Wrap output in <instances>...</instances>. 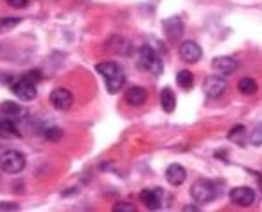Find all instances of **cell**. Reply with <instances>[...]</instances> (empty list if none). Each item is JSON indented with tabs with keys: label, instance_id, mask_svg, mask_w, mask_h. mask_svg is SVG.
Wrapping results in <instances>:
<instances>
[{
	"label": "cell",
	"instance_id": "cell-3",
	"mask_svg": "<svg viewBox=\"0 0 262 212\" xmlns=\"http://www.w3.org/2000/svg\"><path fill=\"white\" fill-rule=\"evenodd\" d=\"M190 196L194 198V201L200 205L210 203L217 198V185H215L212 180L207 178H200L192 183L190 187Z\"/></svg>",
	"mask_w": 262,
	"mask_h": 212
},
{
	"label": "cell",
	"instance_id": "cell-6",
	"mask_svg": "<svg viewBox=\"0 0 262 212\" xmlns=\"http://www.w3.org/2000/svg\"><path fill=\"white\" fill-rule=\"evenodd\" d=\"M226 87H228V84H226L225 77L219 76V74H212V76H208L207 79H205L203 92H205V95H207V97L217 99L226 92Z\"/></svg>",
	"mask_w": 262,
	"mask_h": 212
},
{
	"label": "cell",
	"instance_id": "cell-8",
	"mask_svg": "<svg viewBox=\"0 0 262 212\" xmlns=\"http://www.w3.org/2000/svg\"><path fill=\"white\" fill-rule=\"evenodd\" d=\"M178 54L185 63H198L201 59V56H203V51H201V47L196 44V41L187 40L180 45Z\"/></svg>",
	"mask_w": 262,
	"mask_h": 212
},
{
	"label": "cell",
	"instance_id": "cell-5",
	"mask_svg": "<svg viewBox=\"0 0 262 212\" xmlns=\"http://www.w3.org/2000/svg\"><path fill=\"white\" fill-rule=\"evenodd\" d=\"M11 92L20 101H33L38 95L36 83H34L29 76H24V77H20V79H16L15 83H11Z\"/></svg>",
	"mask_w": 262,
	"mask_h": 212
},
{
	"label": "cell",
	"instance_id": "cell-26",
	"mask_svg": "<svg viewBox=\"0 0 262 212\" xmlns=\"http://www.w3.org/2000/svg\"><path fill=\"white\" fill-rule=\"evenodd\" d=\"M18 205H6V203H0V210H16Z\"/></svg>",
	"mask_w": 262,
	"mask_h": 212
},
{
	"label": "cell",
	"instance_id": "cell-12",
	"mask_svg": "<svg viewBox=\"0 0 262 212\" xmlns=\"http://www.w3.org/2000/svg\"><path fill=\"white\" fill-rule=\"evenodd\" d=\"M124 97H126V102L131 106H142L144 102H146L147 99V92L146 88L142 87H129L126 90V94H124Z\"/></svg>",
	"mask_w": 262,
	"mask_h": 212
},
{
	"label": "cell",
	"instance_id": "cell-23",
	"mask_svg": "<svg viewBox=\"0 0 262 212\" xmlns=\"http://www.w3.org/2000/svg\"><path fill=\"white\" fill-rule=\"evenodd\" d=\"M45 139H49V140H59L61 139V135H63V132L59 128H56V126H52V128H47L45 130Z\"/></svg>",
	"mask_w": 262,
	"mask_h": 212
},
{
	"label": "cell",
	"instance_id": "cell-22",
	"mask_svg": "<svg viewBox=\"0 0 262 212\" xmlns=\"http://www.w3.org/2000/svg\"><path fill=\"white\" fill-rule=\"evenodd\" d=\"M20 22H22L20 18H2V20H0V31L13 29V27H16Z\"/></svg>",
	"mask_w": 262,
	"mask_h": 212
},
{
	"label": "cell",
	"instance_id": "cell-4",
	"mask_svg": "<svg viewBox=\"0 0 262 212\" xmlns=\"http://www.w3.org/2000/svg\"><path fill=\"white\" fill-rule=\"evenodd\" d=\"M140 65H142L144 70L151 72L153 76H160L164 72V63H162V58L157 54L151 45H142L140 47Z\"/></svg>",
	"mask_w": 262,
	"mask_h": 212
},
{
	"label": "cell",
	"instance_id": "cell-20",
	"mask_svg": "<svg viewBox=\"0 0 262 212\" xmlns=\"http://www.w3.org/2000/svg\"><path fill=\"white\" fill-rule=\"evenodd\" d=\"M0 112H2L4 115H8V117H15V115L22 114V106H20L18 102L4 101L2 104H0Z\"/></svg>",
	"mask_w": 262,
	"mask_h": 212
},
{
	"label": "cell",
	"instance_id": "cell-14",
	"mask_svg": "<svg viewBox=\"0 0 262 212\" xmlns=\"http://www.w3.org/2000/svg\"><path fill=\"white\" fill-rule=\"evenodd\" d=\"M212 69L219 74H232L237 69V61L230 56H217L212 59Z\"/></svg>",
	"mask_w": 262,
	"mask_h": 212
},
{
	"label": "cell",
	"instance_id": "cell-15",
	"mask_svg": "<svg viewBox=\"0 0 262 212\" xmlns=\"http://www.w3.org/2000/svg\"><path fill=\"white\" fill-rule=\"evenodd\" d=\"M160 106L162 110L165 112V114H172L176 108V95L174 92H172V88L165 87L164 90L160 92Z\"/></svg>",
	"mask_w": 262,
	"mask_h": 212
},
{
	"label": "cell",
	"instance_id": "cell-19",
	"mask_svg": "<svg viewBox=\"0 0 262 212\" xmlns=\"http://www.w3.org/2000/svg\"><path fill=\"white\" fill-rule=\"evenodd\" d=\"M244 139H246V128H244L243 124H237V126H233V128L230 130L228 140H232V142H235V144H239V146H243Z\"/></svg>",
	"mask_w": 262,
	"mask_h": 212
},
{
	"label": "cell",
	"instance_id": "cell-11",
	"mask_svg": "<svg viewBox=\"0 0 262 212\" xmlns=\"http://www.w3.org/2000/svg\"><path fill=\"white\" fill-rule=\"evenodd\" d=\"M165 180H167L172 187H180L187 180L185 167L180 164H171L167 169H165Z\"/></svg>",
	"mask_w": 262,
	"mask_h": 212
},
{
	"label": "cell",
	"instance_id": "cell-24",
	"mask_svg": "<svg viewBox=\"0 0 262 212\" xmlns=\"http://www.w3.org/2000/svg\"><path fill=\"white\" fill-rule=\"evenodd\" d=\"M6 2L13 9H26L31 4V0H6Z\"/></svg>",
	"mask_w": 262,
	"mask_h": 212
},
{
	"label": "cell",
	"instance_id": "cell-17",
	"mask_svg": "<svg viewBox=\"0 0 262 212\" xmlns=\"http://www.w3.org/2000/svg\"><path fill=\"white\" fill-rule=\"evenodd\" d=\"M237 88H239V92L243 95H253V94H257L258 84H257V81L251 79V77H243V79L237 83Z\"/></svg>",
	"mask_w": 262,
	"mask_h": 212
},
{
	"label": "cell",
	"instance_id": "cell-1",
	"mask_svg": "<svg viewBox=\"0 0 262 212\" xmlns=\"http://www.w3.org/2000/svg\"><path fill=\"white\" fill-rule=\"evenodd\" d=\"M95 70H97L102 79H104L106 88H108L110 94H117V92L124 87V83H126V74H124L122 67L115 61L97 63Z\"/></svg>",
	"mask_w": 262,
	"mask_h": 212
},
{
	"label": "cell",
	"instance_id": "cell-18",
	"mask_svg": "<svg viewBox=\"0 0 262 212\" xmlns=\"http://www.w3.org/2000/svg\"><path fill=\"white\" fill-rule=\"evenodd\" d=\"M176 83H178L180 88H183V90H190L194 84V76L190 70H180L178 74H176Z\"/></svg>",
	"mask_w": 262,
	"mask_h": 212
},
{
	"label": "cell",
	"instance_id": "cell-13",
	"mask_svg": "<svg viewBox=\"0 0 262 212\" xmlns=\"http://www.w3.org/2000/svg\"><path fill=\"white\" fill-rule=\"evenodd\" d=\"M162 26H164L165 34H167L171 40H176V38H180L183 34V20L180 18V16H171V18L164 20Z\"/></svg>",
	"mask_w": 262,
	"mask_h": 212
},
{
	"label": "cell",
	"instance_id": "cell-16",
	"mask_svg": "<svg viewBox=\"0 0 262 212\" xmlns=\"http://www.w3.org/2000/svg\"><path fill=\"white\" fill-rule=\"evenodd\" d=\"M0 137L2 139H16L20 137L18 128L15 126V122L6 115V117H0Z\"/></svg>",
	"mask_w": 262,
	"mask_h": 212
},
{
	"label": "cell",
	"instance_id": "cell-10",
	"mask_svg": "<svg viewBox=\"0 0 262 212\" xmlns=\"http://www.w3.org/2000/svg\"><path fill=\"white\" fill-rule=\"evenodd\" d=\"M162 198H164V193H162V189H158V187L144 189L142 193H140V201H142L147 208H151V210L162 208Z\"/></svg>",
	"mask_w": 262,
	"mask_h": 212
},
{
	"label": "cell",
	"instance_id": "cell-21",
	"mask_svg": "<svg viewBox=\"0 0 262 212\" xmlns=\"http://www.w3.org/2000/svg\"><path fill=\"white\" fill-rule=\"evenodd\" d=\"M250 142L253 146H262V124H258L253 132L250 133Z\"/></svg>",
	"mask_w": 262,
	"mask_h": 212
},
{
	"label": "cell",
	"instance_id": "cell-2",
	"mask_svg": "<svg viewBox=\"0 0 262 212\" xmlns=\"http://www.w3.org/2000/svg\"><path fill=\"white\" fill-rule=\"evenodd\" d=\"M26 164V155L18 150H6L0 153V171L6 175H18L24 171Z\"/></svg>",
	"mask_w": 262,
	"mask_h": 212
},
{
	"label": "cell",
	"instance_id": "cell-7",
	"mask_svg": "<svg viewBox=\"0 0 262 212\" xmlns=\"http://www.w3.org/2000/svg\"><path fill=\"white\" fill-rule=\"evenodd\" d=\"M49 101H51V104L59 112L70 110V108H72V104H74L72 94H70L67 88H54V90L51 92V97H49Z\"/></svg>",
	"mask_w": 262,
	"mask_h": 212
},
{
	"label": "cell",
	"instance_id": "cell-25",
	"mask_svg": "<svg viewBox=\"0 0 262 212\" xmlns=\"http://www.w3.org/2000/svg\"><path fill=\"white\" fill-rule=\"evenodd\" d=\"M113 210H119V212H135V205L133 203H127V201H122V203H117L113 207Z\"/></svg>",
	"mask_w": 262,
	"mask_h": 212
},
{
	"label": "cell",
	"instance_id": "cell-9",
	"mask_svg": "<svg viewBox=\"0 0 262 212\" xmlns=\"http://www.w3.org/2000/svg\"><path fill=\"white\" fill-rule=\"evenodd\" d=\"M230 200L239 207H250L255 201V190L251 187H233L230 190Z\"/></svg>",
	"mask_w": 262,
	"mask_h": 212
}]
</instances>
